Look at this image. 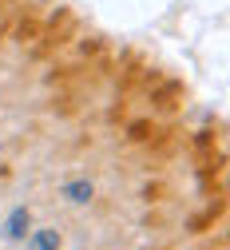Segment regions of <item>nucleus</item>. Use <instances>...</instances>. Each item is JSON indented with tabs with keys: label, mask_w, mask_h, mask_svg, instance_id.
Listing matches in <instances>:
<instances>
[{
	"label": "nucleus",
	"mask_w": 230,
	"mask_h": 250,
	"mask_svg": "<svg viewBox=\"0 0 230 250\" xmlns=\"http://www.w3.org/2000/svg\"><path fill=\"white\" fill-rule=\"evenodd\" d=\"M91 195H95V187L87 179H72L68 187H63V199H68V203H87Z\"/></svg>",
	"instance_id": "nucleus-3"
},
{
	"label": "nucleus",
	"mask_w": 230,
	"mask_h": 250,
	"mask_svg": "<svg viewBox=\"0 0 230 250\" xmlns=\"http://www.w3.org/2000/svg\"><path fill=\"white\" fill-rule=\"evenodd\" d=\"M28 227H32L28 207H12V214L4 218V234H8V238H24V234H28Z\"/></svg>",
	"instance_id": "nucleus-1"
},
{
	"label": "nucleus",
	"mask_w": 230,
	"mask_h": 250,
	"mask_svg": "<svg viewBox=\"0 0 230 250\" xmlns=\"http://www.w3.org/2000/svg\"><path fill=\"white\" fill-rule=\"evenodd\" d=\"M60 230L56 227H44V230H32L28 234V250H60Z\"/></svg>",
	"instance_id": "nucleus-2"
}]
</instances>
